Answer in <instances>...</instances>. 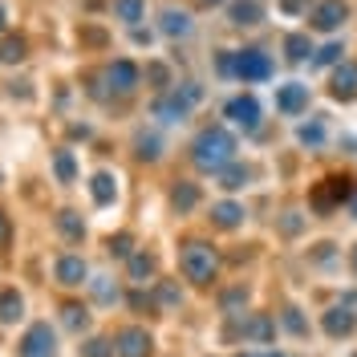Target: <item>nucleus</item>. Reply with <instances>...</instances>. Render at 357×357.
Instances as JSON below:
<instances>
[{
    "mask_svg": "<svg viewBox=\"0 0 357 357\" xmlns=\"http://www.w3.org/2000/svg\"><path fill=\"white\" fill-rule=\"evenodd\" d=\"M236 158V138L223 130V126H211L195 138V167L199 171H215L220 175L223 167Z\"/></svg>",
    "mask_w": 357,
    "mask_h": 357,
    "instance_id": "nucleus-1",
    "label": "nucleus"
},
{
    "mask_svg": "<svg viewBox=\"0 0 357 357\" xmlns=\"http://www.w3.org/2000/svg\"><path fill=\"white\" fill-rule=\"evenodd\" d=\"M215 264H220V260H215V248L199 244V240H195V244H187V248H183V256H178L183 276H187V280H195V284H207V280L215 276Z\"/></svg>",
    "mask_w": 357,
    "mask_h": 357,
    "instance_id": "nucleus-2",
    "label": "nucleus"
},
{
    "mask_svg": "<svg viewBox=\"0 0 357 357\" xmlns=\"http://www.w3.org/2000/svg\"><path fill=\"white\" fill-rule=\"evenodd\" d=\"M195 102H199V86H191V82H187V86H183V93L175 89L171 98H158L155 114L162 118V122H183V118H187V110H191Z\"/></svg>",
    "mask_w": 357,
    "mask_h": 357,
    "instance_id": "nucleus-3",
    "label": "nucleus"
},
{
    "mask_svg": "<svg viewBox=\"0 0 357 357\" xmlns=\"http://www.w3.org/2000/svg\"><path fill=\"white\" fill-rule=\"evenodd\" d=\"M231 73L244 77V82H264L272 73V57L260 49H244V53H231Z\"/></svg>",
    "mask_w": 357,
    "mask_h": 357,
    "instance_id": "nucleus-4",
    "label": "nucleus"
},
{
    "mask_svg": "<svg viewBox=\"0 0 357 357\" xmlns=\"http://www.w3.org/2000/svg\"><path fill=\"white\" fill-rule=\"evenodd\" d=\"M21 357H57V337L49 329V321L29 325V333L21 341Z\"/></svg>",
    "mask_w": 357,
    "mask_h": 357,
    "instance_id": "nucleus-5",
    "label": "nucleus"
},
{
    "mask_svg": "<svg viewBox=\"0 0 357 357\" xmlns=\"http://www.w3.org/2000/svg\"><path fill=\"white\" fill-rule=\"evenodd\" d=\"M345 199H354V183H349V178H325V183L312 191V207H317V211H333L337 203H345Z\"/></svg>",
    "mask_w": 357,
    "mask_h": 357,
    "instance_id": "nucleus-6",
    "label": "nucleus"
},
{
    "mask_svg": "<svg viewBox=\"0 0 357 357\" xmlns=\"http://www.w3.org/2000/svg\"><path fill=\"white\" fill-rule=\"evenodd\" d=\"M223 114H227V122H231V126H240V130H256V126H260V102H256L252 93L231 98V102L223 106Z\"/></svg>",
    "mask_w": 357,
    "mask_h": 357,
    "instance_id": "nucleus-7",
    "label": "nucleus"
},
{
    "mask_svg": "<svg viewBox=\"0 0 357 357\" xmlns=\"http://www.w3.org/2000/svg\"><path fill=\"white\" fill-rule=\"evenodd\" d=\"M349 17V4H341V0H325V4H317V13H312V29H321V33H333L341 29Z\"/></svg>",
    "mask_w": 357,
    "mask_h": 357,
    "instance_id": "nucleus-8",
    "label": "nucleus"
},
{
    "mask_svg": "<svg viewBox=\"0 0 357 357\" xmlns=\"http://www.w3.org/2000/svg\"><path fill=\"white\" fill-rule=\"evenodd\" d=\"M305 106H309V86L305 82H284V86L276 89V110L301 114Z\"/></svg>",
    "mask_w": 357,
    "mask_h": 357,
    "instance_id": "nucleus-9",
    "label": "nucleus"
},
{
    "mask_svg": "<svg viewBox=\"0 0 357 357\" xmlns=\"http://www.w3.org/2000/svg\"><path fill=\"white\" fill-rule=\"evenodd\" d=\"M146 354H151V333L146 329L130 325V329L118 333V357H146Z\"/></svg>",
    "mask_w": 357,
    "mask_h": 357,
    "instance_id": "nucleus-10",
    "label": "nucleus"
},
{
    "mask_svg": "<svg viewBox=\"0 0 357 357\" xmlns=\"http://www.w3.org/2000/svg\"><path fill=\"white\" fill-rule=\"evenodd\" d=\"M53 272H57V280L66 284V289H77V284H86V276H89V268L82 256H61L57 264H53Z\"/></svg>",
    "mask_w": 357,
    "mask_h": 357,
    "instance_id": "nucleus-11",
    "label": "nucleus"
},
{
    "mask_svg": "<svg viewBox=\"0 0 357 357\" xmlns=\"http://www.w3.org/2000/svg\"><path fill=\"white\" fill-rule=\"evenodd\" d=\"M89 195H93L98 207H110V203L118 199V178H114L110 171H98V175L89 178Z\"/></svg>",
    "mask_w": 357,
    "mask_h": 357,
    "instance_id": "nucleus-12",
    "label": "nucleus"
},
{
    "mask_svg": "<svg viewBox=\"0 0 357 357\" xmlns=\"http://www.w3.org/2000/svg\"><path fill=\"white\" fill-rule=\"evenodd\" d=\"M106 77H110V86L118 89V93H130V89L138 86V66H134V61H114V66L106 69Z\"/></svg>",
    "mask_w": 357,
    "mask_h": 357,
    "instance_id": "nucleus-13",
    "label": "nucleus"
},
{
    "mask_svg": "<svg viewBox=\"0 0 357 357\" xmlns=\"http://www.w3.org/2000/svg\"><path fill=\"white\" fill-rule=\"evenodd\" d=\"M329 93H333V98H341V102L357 98V66H341V69H337Z\"/></svg>",
    "mask_w": 357,
    "mask_h": 357,
    "instance_id": "nucleus-14",
    "label": "nucleus"
},
{
    "mask_svg": "<svg viewBox=\"0 0 357 357\" xmlns=\"http://www.w3.org/2000/svg\"><path fill=\"white\" fill-rule=\"evenodd\" d=\"M227 17H231V24H260L264 21V8L256 0H231Z\"/></svg>",
    "mask_w": 357,
    "mask_h": 357,
    "instance_id": "nucleus-15",
    "label": "nucleus"
},
{
    "mask_svg": "<svg viewBox=\"0 0 357 357\" xmlns=\"http://www.w3.org/2000/svg\"><path fill=\"white\" fill-rule=\"evenodd\" d=\"M21 317H24V296L17 289H4L0 292V321L4 325H17Z\"/></svg>",
    "mask_w": 357,
    "mask_h": 357,
    "instance_id": "nucleus-16",
    "label": "nucleus"
},
{
    "mask_svg": "<svg viewBox=\"0 0 357 357\" xmlns=\"http://www.w3.org/2000/svg\"><path fill=\"white\" fill-rule=\"evenodd\" d=\"M354 325L357 321H354V312L349 309H329L325 312V333L329 337H349L354 333Z\"/></svg>",
    "mask_w": 357,
    "mask_h": 357,
    "instance_id": "nucleus-17",
    "label": "nucleus"
},
{
    "mask_svg": "<svg viewBox=\"0 0 357 357\" xmlns=\"http://www.w3.org/2000/svg\"><path fill=\"white\" fill-rule=\"evenodd\" d=\"M162 33H167V37H187V33H191V13H183V8H162Z\"/></svg>",
    "mask_w": 357,
    "mask_h": 357,
    "instance_id": "nucleus-18",
    "label": "nucleus"
},
{
    "mask_svg": "<svg viewBox=\"0 0 357 357\" xmlns=\"http://www.w3.org/2000/svg\"><path fill=\"white\" fill-rule=\"evenodd\" d=\"M211 220L220 223V227H240L244 223V207L240 203H215L211 207Z\"/></svg>",
    "mask_w": 357,
    "mask_h": 357,
    "instance_id": "nucleus-19",
    "label": "nucleus"
},
{
    "mask_svg": "<svg viewBox=\"0 0 357 357\" xmlns=\"http://www.w3.org/2000/svg\"><path fill=\"white\" fill-rule=\"evenodd\" d=\"M57 227H61V236H66V240H73V244L86 236V223H82V215H77V211H61V215H57Z\"/></svg>",
    "mask_w": 357,
    "mask_h": 357,
    "instance_id": "nucleus-20",
    "label": "nucleus"
},
{
    "mask_svg": "<svg viewBox=\"0 0 357 357\" xmlns=\"http://www.w3.org/2000/svg\"><path fill=\"white\" fill-rule=\"evenodd\" d=\"M114 17L126 24H138L142 21V0H114Z\"/></svg>",
    "mask_w": 357,
    "mask_h": 357,
    "instance_id": "nucleus-21",
    "label": "nucleus"
},
{
    "mask_svg": "<svg viewBox=\"0 0 357 357\" xmlns=\"http://www.w3.org/2000/svg\"><path fill=\"white\" fill-rule=\"evenodd\" d=\"M284 53H289V61H305L312 53V41L305 37V33H292L289 41H284Z\"/></svg>",
    "mask_w": 357,
    "mask_h": 357,
    "instance_id": "nucleus-22",
    "label": "nucleus"
},
{
    "mask_svg": "<svg viewBox=\"0 0 357 357\" xmlns=\"http://www.w3.org/2000/svg\"><path fill=\"white\" fill-rule=\"evenodd\" d=\"M248 178H252V171H248V167H223V171H220V187H227V191H240Z\"/></svg>",
    "mask_w": 357,
    "mask_h": 357,
    "instance_id": "nucleus-23",
    "label": "nucleus"
},
{
    "mask_svg": "<svg viewBox=\"0 0 357 357\" xmlns=\"http://www.w3.org/2000/svg\"><path fill=\"white\" fill-rule=\"evenodd\" d=\"M171 199H175V207H178V211H191V207L199 203V187H195V183H178Z\"/></svg>",
    "mask_w": 357,
    "mask_h": 357,
    "instance_id": "nucleus-24",
    "label": "nucleus"
},
{
    "mask_svg": "<svg viewBox=\"0 0 357 357\" xmlns=\"http://www.w3.org/2000/svg\"><path fill=\"white\" fill-rule=\"evenodd\" d=\"M244 333H248V337H256V341H264V337H272V333H276V325L268 321L264 312H256V317H252V321L244 325Z\"/></svg>",
    "mask_w": 357,
    "mask_h": 357,
    "instance_id": "nucleus-25",
    "label": "nucleus"
},
{
    "mask_svg": "<svg viewBox=\"0 0 357 357\" xmlns=\"http://www.w3.org/2000/svg\"><path fill=\"white\" fill-rule=\"evenodd\" d=\"M24 57V41L21 37H8V41L0 45V66H17Z\"/></svg>",
    "mask_w": 357,
    "mask_h": 357,
    "instance_id": "nucleus-26",
    "label": "nucleus"
},
{
    "mask_svg": "<svg viewBox=\"0 0 357 357\" xmlns=\"http://www.w3.org/2000/svg\"><path fill=\"white\" fill-rule=\"evenodd\" d=\"M53 167H57V178H61V183H73V175H77V162H73V151H57V158H53Z\"/></svg>",
    "mask_w": 357,
    "mask_h": 357,
    "instance_id": "nucleus-27",
    "label": "nucleus"
},
{
    "mask_svg": "<svg viewBox=\"0 0 357 357\" xmlns=\"http://www.w3.org/2000/svg\"><path fill=\"white\" fill-rule=\"evenodd\" d=\"M296 138H301L305 146H325V126H321V122H305V126L296 130Z\"/></svg>",
    "mask_w": 357,
    "mask_h": 357,
    "instance_id": "nucleus-28",
    "label": "nucleus"
},
{
    "mask_svg": "<svg viewBox=\"0 0 357 357\" xmlns=\"http://www.w3.org/2000/svg\"><path fill=\"white\" fill-rule=\"evenodd\" d=\"M61 321L77 333V329H86V325H89V312L82 309V305H66V309H61Z\"/></svg>",
    "mask_w": 357,
    "mask_h": 357,
    "instance_id": "nucleus-29",
    "label": "nucleus"
},
{
    "mask_svg": "<svg viewBox=\"0 0 357 357\" xmlns=\"http://www.w3.org/2000/svg\"><path fill=\"white\" fill-rule=\"evenodd\" d=\"M82 357H114V345L102 341V337H89L86 345H82Z\"/></svg>",
    "mask_w": 357,
    "mask_h": 357,
    "instance_id": "nucleus-30",
    "label": "nucleus"
},
{
    "mask_svg": "<svg viewBox=\"0 0 357 357\" xmlns=\"http://www.w3.org/2000/svg\"><path fill=\"white\" fill-rule=\"evenodd\" d=\"M89 284H93V296H98L102 305H114V301H118V289H114L106 276H98V280H89Z\"/></svg>",
    "mask_w": 357,
    "mask_h": 357,
    "instance_id": "nucleus-31",
    "label": "nucleus"
},
{
    "mask_svg": "<svg viewBox=\"0 0 357 357\" xmlns=\"http://www.w3.org/2000/svg\"><path fill=\"white\" fill-rule=\"evenodd\" d=\"M151 272H155V260H151V256H130V276L134 280H146Z\"/></svg>",
    "mask_w": 357,
    "mask_h": 357,
    "instance_id": "nucleus-32",
    "label": "nucleus"
},
{
    "mask_svg": "<svg viewBox=\"0 0 357 357\" xmlns=\"http://www.w3.org/2000/svg\"><path fill=\"white\" fill-rule=\"evenodd\" d=\"M341 53H345L341 45H325V49L317 53V61H312V66H333V61H341Z\"/></svg>",
    "mask_w": 357,
    "mask_h": 357,
    "instance_id": "nucleus-33",
    "label": "nucleus"
},
{
    "mask_svg": "<svg viewBox=\"0 0 357 357\" xmlns=\"http://www.w3.org/2000/svg\"><path fill=\"white\" fill-rule=\"evenodd\" d=\"M138 158H158V138H138Z\"/></svg>",
    "mask_w": 357,
    "mask_h": 357,
    "instance_id": "nucleus-34",
    "label": "nucleus"
},
{
    "mask_svg": "<svg viewBox=\"0 0 357 357\" xmlns=\"http://www.w3.org/2000/svg\"><path fill=\"white\" fill-rule=\"evenodd\" d=\"M110 252H114V256H130V236H114Z\"/></svg>",
    "mask_w": 357,
    "mask_h": 357,
    "instance_id": "nucleus-35",
    "label": "nucleus"
},
{
    "mask_svg": "<svg viewBox=\"0 0 357 357\" xmlns=\"http://www.w3.org/2000/svg\"><path fill=\"white\" fill-rule=\"evenodd\" d=\"M284 325H289L292 333H305V321L296 317V309H289V312H284Z\"/></svg>",
    "mask_w": 357,
    "mask_h": 357,
    "instance_id": "nucleus-36",
    "label": "nucleus"
},
{
    "mask_svg": "<svg viewBox=\"0 0 357 357\" xmlns=\"http://www.w3.org/2000/svg\"><path fill=\"white\" fill-rule=\"evenodd\" d=\"M4 29H8V8L0 4V33H4Z\"/></svg>",
    "mask_w": 357,
    "mask_h": 357,
    "instance_id": "nucleus-37",
    "label": "nucleus"
},
{
    "mask_svg": "<svg viewBox=\"0 0 357 357\" xmlns=\"http://www.w3.org/2000/svg\"><path fill=\"white\" fill-rule=\"evenodd\" d=\"M4 240H8V220L0 215V244H4Z\"/></svg>",
    "mask_w": 357,
    "mask_h": 357,
    "instance_id": "nucleus-38",
    "label": "nucleus"
},
{
    "mask_svg": "<svg viewBox=\"0 0 357 357\" xmlns=\"http://www.w3.org/2000/svg\"><path fill=\"white\" fill-rule=\"evenodd\" d=\"M349 211H354V220H357V191H354V203H349Z\"/></svg>",
    "mask_w": 357,
    "mask_h": 357,
    "instance_id": "nucleus-39",
    "label": "nucleus"
},
{
    "mask_svg": "<svg viewBox=\"0 0 357 357\" xmlns=\"http://www.w3.org/2000/svg\"><path fill=\"white\" fill-rule=\"evenodd\" d=\"M354 272H357V252H354Z\"/></svg>",
    "mask_w": 357,
    "mask_h": 357,
    "instance_id": "nucleus-40",
    "label": "nucleus"
},
{
    "mask_svg": "<svg viewBox=\"0 0 357 357\" xmlns=\"http://www.w3.org/2000/svg\"><path fill=\"white\" fill-rule=\"evenodd\" d=\"M207 4H223V0H207Z\"/></svg>",
    "mask_w": 357,
    "mask_h": 357,
    "instance_id": "nucleus-41",
    "label": "nucleus"
},
{
    "mask_svg": "<svg viewBox=\"0 0 357 357\" xmlns=\"http://www.w3.org/2000/svg\"><path fill=\"white\" fill-rule=\"evenodd\" d=\"M268 357H284V354H268Z\"/></svg>",
    "mask_w": 357,
    "mask_h": 357,
    "instance_id": "nucleus-42",
    "label": "nucleus"
}]
</instances>
